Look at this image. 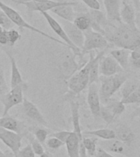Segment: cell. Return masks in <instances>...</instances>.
I'll use <instances>...</instances> for the list:
<instances>
[{"instance_id": "cell-17", "label": "cell", "mask_w": 140, "mask_h": 157, "mask_svg": "<svg viewBox=\"0 0 140 157\" xmlns=\"http://www.w3.org/2000/svg\"><path fill=\"white\" fill-rule=\"evenodd\" d=\"M100 147L107 151L119 155H127L129 147L117 138L103 140L100 142Z\"/></svg>"}, {"instance_id": "cell-26", "label": "cell", "mask_w": 140, "mask_h": 157, "mask_svg": "<svg viewBox=\"0 0 140 157\" xmlns=\"http://www.w3.org/2000/svg\"><path fill=\"white\" fill-rule=\"evenodd\" d=\"M73 23L77 28L84 32L91 29L90 16L88 12H79L76 15Z\"/></svg>"}, {"instance_id": "cell-8", "label": "cell", "mask_w": 140, "mask_h": 157, "mask_svg": "<svg viewBox=\"0 0 140 157\" xmlns=\"http://www.w3.org/2000/svg\"><path fill=\"white\" fill-rule=\"evenodd\" d=\"M17 4L24 5L26 8L27 12L29 13V17H31L32 12H49L53 9L55 7L62 6V5H77L76 2H60V1H42V2H34V1H29V2H17Z\"/></svg>"}, {"instance_id": "cell-33", "label": "cell", "mask_w": 140, "mask_h": 157, "mask_svg": "<svg viewBox=\"0 0 140 157\" xmlns=\"http://www.w3.org/2000/svg\"><path fill=\"white\" fill-rule=\"evenodd\" d=\"M125 105L130 104H140V81L137 88L130 94L127 98L120 100Z\"/></svg>"}, {"instance_id": "cell-43", "label": "cell", "mask_w": 140, "mask_h": 157, "mask_svg": "<svg viewBox=\"0 0 140 157\" xmlns=\"http://www.w3.org/2000/svg\"><path fill=\"white\" fill-rule=\"evenodd\" d=\"M0 44L7 45L8 44V30L3 29V31L0 34Z\"/></svg>"}, {"instance_id": "cell-25", "label": "cell", "mask_w": 140, "mask_h": 157, "mask_svg": "<svg viewBox=\"0 0 140 157\" xmlns=\"http://www.w3.org/2000/svg\"><path fill=\"white\" fill-rule=\"evenodd\" d=\"M105 55V51L98 52L96 53L93 64L91 66L90 71H89V82L88 84L93 83H98L100 78V72H99V66L102 57Z\"/></svg>"}, {"instance_id": "cell-37", "label": "cell", "mask_w": 140, "mask_h": 157, "mask_svg": "<svg viewBox=\"0 0 140 157\" xmlns=\"http://www.w3.org/2000/svg\"><path fill=\"white\" fill-rule=\"evenodd\" d=\"M46 145L49 149L58 150L62 146H64L65 143L63 142H61V140H59L58 138H56V137H50L49 139L46 140Z\"/></svg>"}, {"instance_id": "cell-48", "label": "cell", "mask_w": 140, "mask_h": 157, "mask_svg": "<svg viewBox=\"0 0 140 157\" xmlns=\"http://www.w3.org/2000/svg\"><path fill=\"white\" fill-rule=\"evenodd\" d=\"M0 157H10V156H8L6 153H4V152L2 151V150L0 149Z\"/></svg>"}, {"instance_id": "cell-29", "label": "cell", "mask_w": 140, "mask_h": 157, "mask_svg": "<svg viewBox=\"0 0 140 157\" xmlns=\"http://www.w3.org/2000/svg\"><path fill=\"white\" fill-rule=\"evenodd\" d=\"M106 105L113 113L115 118L120 116L125 110V105L121 101L110 100L106 104Z\"/></svg>"}, {"instance_id": "cell-31", "label": "cell", "mask_w": 140, "mask_h": 157, "mask_svg": "<svg viewBox=\"0 0 140 157\" xmlns=\"http://www.w3.org/2000/svg\"><path fill=\"white\" fill-rule=\"evenodd\" d=\"M25 137H27V139L29 140V144L31 145V147L33 151H34V154L37 155H41L44 152V147H43L41 142H39L36 139V137L33 135V133H31L29 131L27 132Z\"/></svg>"}, {"instance_id": "cell-23", "label": "cell", "mask_w": 140, "mask_h": 157, "mask_svg": "<svg viewBox=\"0 0 140 157\" xmlns=\"http://www.w3.org/2000/svg\"><path fill=\"white\" fill-rule=\"evenodd\" d=\"M130 50L125 48L113 49L110 52V55L117 61L124 71L127 70L130 66Z\"/></svg>"}, {"instance_id": "cell-28", "label": "cell", "mask_w": 140, "mask_h": 157, "mask_svg": "<svg viewBox=\"0 0 140 157\" xmlns=\"http://www.w3.org/2000/svg\"><path fill=\"white\" fill-rule=\"evenodd\" d=\"M98 137H83V145L86 149L87 154L91 157L94 156L97 151V145H98Z\"/></svg>"}, {"instance_id": "cell-11", "label": "cell", "mask_w": 140, "mask_h": 157, "mask_svg": "<svg viewBox=\"0 0 140 157\" xmlns=\"http://www.w3.org/2000/svg\"><path fill=\"white\" fill-rule=\"evenodd\" d=\"M87 102L94 117H100V110L102 102H101L99 88L97 83H93L88 86V95H87Z\"/></svg>"}, {"instance_id": "cell-49", "label": "cell", "mask_w": 140, "mask_h": 157, "mask_svg": "<svg viewBox=\"0 0 140 157\" xmlns=\"http://www.w3.org/2000/svg\"><path fill=\"white\" fill-rule=\"evenodd\" d=\"M39 156H40V157H51V156H50V155H49V153H47V152H45V151H44V153L41 155H39Z\"/></svg>"}, {"instance_id": "cell-40", "label": "cell", "mask_w": 140, "mask_h": 157, "mask_svg": "<svg viewBox=\"0 0 140 157\" xmlns=\"http://www.w3.org/2000/svg\"><path fill=\"white\" fill-rule=\"evenodd\" d=\"M71 132H70V131H59V132H53V133L50 134V137H56V138H58L59 140H61V142H63L65 143L69 136L71 135Z\"/></svg>"}, {"instance_id": "cell-7", "label": "cell", "mask_w": 140, "mask_h": 157, "mask_svg": "<svg viewBox=\"0 0 140 157\" xmlns=\"http://www.w3.org/2000/svg\"><path fill=\"white\" fill-rule=\"evenodd\" d=\"M84 43L82 53L93 51L96 49H103L109 48L111 44L103 34L96 32L92 29L84 32Z\"/></svg>"}, {"instance_id": "cell-18", "label": "cell", "mask_w": 140, "mask_h": 157, "mask_svg": "<svg viewBox=\"0 0 140 157\" xmlns=\"http://www.w3.org/2000/svg\"><path fill=\"white\" fill-rule=\"evenodd\" d=\"M120 19L123 23L132 27L134 29L138 28L136 25V13L134 7L127 2L123 3L120 10Z\"/></svg>"}, {"instance_id": "cell-47", "label": "cell", "mask_w": 140, "mask_h": 157, "mask_svg": "<svg viewBox=\"0 0 140 157\" xmlns=\"http://www.w3.org/2000/svg\"><path fill=\"white\" fill-rule=\"evenodd\" d=\"M13 2L17 3L20 2H29V1H34V2H42V1H49V0H12Z\"/></svg>"}, {"instance_id": "cell-9", "label": "cell", "mask_w": 140, "mask_h": 157, "mask_svg": "<svg viewBox=\"0 0 140 157\" xmlns=\"http://www.w3.org/2000/svg\"><path fill=\"white\" fill-rule=\"evenodd\" d=\"M40 14L45 18V20H46L47 22H48V24L49 25L50 28L53 30L54 33H56V34L61 38V40H62L65 44H67V46H68L69 48L71 49L74 53L76 54V55H80V54L82 53V51H81L80 49L78 48L77 47L75 46V45L72 44V42L70 40L69 37L67 36V34H66V31H65V29H64V28L62 27V25H61L56 19H54L53 17H52L51 15L49 14L48 12H40Z\"/></svg>"}, {"instance_id": "cell-50", "label": "cell", "mask_w": 140, "mask_h": 157, "mask_svg": "<svg viewBox=\"0 0 140 157\" xmlns=\"http://www.w3.org/2000/svg\"><path fill=\"white\" fill-rule=\"evenodd\" d=\"M3 31V28H2V26H0V34H1V33Z\"/></svg>"}, {"instance_id": "cell-21", "label": "cell", "mask_w": 140, "mask_h": 157, "mask_svg": "<svg viewBox=\"0 0 140 157\" xmlns=\"http://www.w3.org/2000/svg\"><path fill=\"white\" fill-rule=\"evenodd\" d=\"M74 6H76V5H62V6H59V7H56L53 9H52L51 12L53 14L61 17V19H63L64 21L73 22L76 15H77V12H76V10L74 9Z\"/></svg>"}, {"instance_id": "cell-15", "label": "cell", "mask_w": 140, "mask_h": 157, "mask_svg": "<svg viewBox=\"0 0 140 157\" xmlns=\"http://www.w3.org/2000/svg\"><path fill=\"white\" fill-rule=\"evenodd\" d=\"M62 27L65 29L67 36L72 42V44L82 51L84 43V33L81 29L75 25L73 22L64 21L62 22Z\"/></svg>"}, {"instance_id": "cell-3", "label": "cell", "mask_w": 140, "mask_h": 157, "mask_svg": "<svg viewBox=\"0 0 140 157\" xmlns=\"http://www.w3.org/2000/svg\"><path fill=\"white\" fill-rule=\"evenodd\" d=\"M96 54L89 52L88 60L84 66L79 70L77 72L74 74L71 78L67 80L69 90L73 93L74 95L80 93L88 86L89 82V71L91 66L93 64V59Z\"/></svg>"}, {"instance_id": "cell-45", "label": "cell", "mask_w": 140, "mask_h": 157, "mask_svg": "<svg viewBox=\"0 0 140 157\" xmlns=\"http://www.w3.org/2000/svg\"><path fill=\"white\" fill-rule=\"evenodd\" d=\"M139 118L140 119V106H138V108H136L133 113L131 114V118Z\"/></svg>"}, {"instance_id": "cell-12", "label": "cell", "mask_w": 140, "mask_h": 157, "mask_svg": "<svg viewBox=\"0 0 140 157\" xmlns=\"http://www.w3.org/2000/svg\"><path fill=\"white\" fill-rule=\"evenodd\" d=\"M22 111L28 119L37 123L38 124L43 125L45 127L49 126L48 122L44 117V115H42L39 108L27 98H24V101L22 102Z\"/></svg>"}, {"instance_id": "cell-13", "label": "cell", "mask_w": 140, "mask_h": 157, "mask_svg": "<svg viewBox=\"0 0 140 157\" xmlns=\"http://www.w3.org/2000/svg\"><path fill=\"white\" fill-rule=\"evenodd\" d=\"M99 72L102 76L108 77V76L115 75L116 74L123 73L124 70L117 61L109 54L108 56L104 55L101 59Z\"/></svg>"}, {"instance_id": "cell-27", "label": "cell", "mask_w": 140, "mask_h": 157, "mask_svg": "<svg viewBox=\"0 0 140 157\" xmlns=\"http://www.w3.org/2000/svg\"><path fill=\"white\" fill-rule=\"evenodd\" d=\"M83 135H89L97 137L103 140H108L115 138V130L110 128H100V129L91 130V131H85L83 132Z\"/></svg>"}, {"instance_id": "cell-1", "label": "cell", "mask_w": 140, "mask_h": 157, "mask_svg": "<svg viewBox=\"0 0 140 157\" xmlns=\"http://www.w3.org/2000/svg\"><path fill=\"white\" fill-rule=\"evenodd\" d=\"M106 39L112 46L118 48H125L130 51H140V30L134 29L125 23L119 26L111 25L106 29Z\"/></svg>"}, {"instance_id": "cell-32", "label": "cell", "mask_w": 140, "mask_h": 157, "mask_svg": "<svg viewBox=\"0 0 140 157\" xmlns=\"http://www.w3.org/2000/svg\"><path fill=\"white\" fill-rule=\"evenodd\" d=\"M138 83L139 82H137V81L128 80V79L125 81V83L123 84L122 90H121V96H122L121 100L127 98L137 88Z\"/></svg>"}, {"instance_id": "cell-14", "label": "cell", "mask_w": 140, "mask_h": 157, "mask_svg": "<svg viewBox=\"0 0 140 157\" xmlns=\"http://www.w3.org/2000/svg\"><path fill=\"white\" fill-rule=\"evenodd\" d=\"M0 128L17 132L23 137L29 132V128H27L24 122L9 115H5L0 118Z\"/></svg>"}, {"instance_id": "cell-19", "label": "cell", "mask_w": 140, "mask_h": 157, "mask_svg": "<svg viewBox=\"0 0 140 157\" xmlns=\"http://www.w3.org/2000/svg\"><path fill=\"white\" fill-rule=\"evenodd\" d=\"M71 120H72V124H73V132H76L77 136L80 138V146L83 144V132L81 129L80 120V104L77 101H71Z\"/></svg>"}, {"instance_id": "cell-24", "label": "cell", "mask_w": 140, "mask_h": 157, "mask_svg": "<svg viewBox=\"0 0 140 157\" xmlns=\"http://www.w3.org/2000/svg\"><path fill=\"white\" fill-rule=\"evenodd\" d=\"M80 138L76 132H71L67 140L65 142L66 151L69 157H80Z\"/></svg>"}, {"instance_id": "cell-39", "label": "cell", "mask_w": 140, "mask_h": 157, "mask_svg": "<svg viewBox=\"0 0 140 157\" xmlns=\"http://www.w3.org/2000/svg\"><path fill=\"white\" fill-rule=\"evenodd\" d=\"M17 157H35V154L32 149L31 145L28 144L26 147L20 150Z\"/></svg>"}, {"instance_id": "cell-35", "label": "cell", "mask_w": 140, "mask_h": 157, "mask_svg": "<svg viewBox=\"0 0 140 157\" xmlns=\"http://www.w3.org/2000/svg\"><path fill=\"white\" fill-rule=\"evenodd\" d=\"M14 25H15L8 17V16L2 9H0V26H2L3 29L9 30L12 29Z\"/></svg>"}, {"instance_id": "cell-16", "label": "cell", "mask_w": 140, "mask_h": 157, "mask_svg": "<svg viewBox=\"0 0 140 157\" xmlns=\"http://www.w3.org/2000/svg\"><path fill=\"white\" fill-rule=\"evenodd\" d=\"M103 2L109 21L111 23L114 21L121 23L122 21L120 19V4L122 2V0H103Z\"/></svg>"}, {"instance_id": "cell-20", "label": "cell", "mask_w": 140, "mask_h": 157, "mask_svg": "<svg viewBox=\"0 0 140 157\" xmlns=\"http://www.w3.org/2000/svg\"><path fill=\"white\" fill-rule=\"evenodd\" d=\"M115 138L124 142L127 147H130L134 141L135 134L129 126L121 124L116 126L115 129Z\"/></svg>"}, {"instance_id": "cell-4", "label": "cell", "mask_w": 140, "mask_h": 157, "mask_svg": "<svg viewBox=\"0 0 140 157\" xmlns=\"http://www.w3.org/2000/svg\"><path fill=\"white\" fill-rule=\"evenodd\" d=\"M0 9H2L3 12L6 13V14L8 16L11 21L13 22V24L15 25H17V27H19L21 29H29V30H31L33 32H35V33H38L39 34H41L43 36H44L45 38H48L49 39H51L52 41L56 42L57 44H61V45H63V46H66L68 48L67 46V44H65L62 40H59V39H56V38H54V37L51 36V35H49V34H46V33H44V31H42L40 29H39L36 27L33 26L32 25L29 24L28 22L25 21V20L22 17V16L20 14L19 12L16 11L14 8H12V7H10L8 5H7L6 3L2 2L0 0Z\"/></svg>"}, {"instance_id": "cell-38", "label": "cell", "mask_w": 140, "mask_h": 157, "mask_svg": "<svg viewBox=\"0 0 140 157\" xmlns=\"http://www.w3.org/2000/svg\"><path fill=\"white\" fill-rule=\"evenodd\" d=\"M21 38V35L19 32L14 29H11L8 30V44L9 46H14L15 44Z\"/></svg>"}, {"instance_id": "cell-44", "label": "cell", "mask_w": 140, "mask_h": 157, "mask_svg": "<svg viewBox=\"0 0 140 157\" xmlns=\"http://www.w3.org/2000/svg\"><path fill=\"white\" fill-rule=\"evenodd\" d=\"M130 66L134 69H140V58L135 59V60L130 59Z\"/></svg>"}, {"instance_id": "cell-52", "label": "cell", "mask_w": 140, "mask_h": 157, "mask_svg": "<svg viewBox=\"0 0 140 157\" xmlns=\"http://www.w3.org/2000/svg\"><path fill=\"white\" fill-rule=\"evenodd\" d=\"M99 1H100V0H99Z\"/></svg>"}, {"instance_id": "cell-6", "label": "cell", "mask_w": 140, "mask_h": 157, "mask_svg": "<svg viewBox=\"0 0 140 157\" xmlns=\"http://www.w3.org/2000/svg\"><path fill=\"white\" fill-rule=\"evenodd\" d=\"M26 88L27 84L26 83H25L21 85H18L15 88H11V90L8 91L6 94H4L0 98V101L3 105L2 116L7 115L8 111L12 107L22 104L25 98L23 96V92L24 90H26Z\"/></svg>"}, {"instance_id": "cell-42", "label": "cell", "mask_w": 140, "mask_h": 157, "mask_svg": "<svg viewBox=\"0 0 140 157\" xmlns=\"http://www.w3.org/2000/svg\"><path fill=\"white\" fill-rule=\"evenodd\" d=\"M93 157H115V156H113L112 155H111L110 153H109L108 151H107L106 150H104L103 148L99 147L97 148L96 154L94 155V156Z\"/></svg>"}, {"instance_id": "cell-46", "label": "cell", "mask_w": 140, "mask_h": 157, "mask_svg": "<svg viewBox=\"0 0 140 157\" xmlns=\"http://www.w3.org/2000/svg\"><path fill=\"white\" fill-rule=\"evenodd\" d=\"M133 3H134V7L135 10L139 11L140 10V0H132Z\"/></svg>"}, {"instance_id": "cell-2", "label": "cell", "mask_w": 140, "mask_h": 157, "mask_svg": "<svg viewBox=\"0 0 140 157\" xmlns=\"http://www.w3.org/2000/svg\"><path fill=\"white\" fill-rule=\"evenodd\" d=\"M99 80L101 82V86L99 88L101 102L103 105L111 100V98L120 89L127 80V76L125 74H116L112 76H100Z\"/></svg>"}, {"instance_id": "cell-10", "label": "cell", "mask_w": 140, "mask_h": 157, "mask_svg": "<svg viewBox=\"0 0 140 157\" xmlns=\"http://www.w3.org/2000/svg\"><path fill=\"white\" fill-rule=\"evenodd\" d=\"M22 137L23 136L17 132L0 128V140L11 150L15 157H17L18 151L21 150Z\"/></svg>"}, {"instance_id": "cell-22", "label": "cell", "mask_w": 140, "mask_h": 157, "mask_svg": "<svg viewBox=\"0 0 140 157\" xmlns=\"http://www.w3.org/2000/svg\"><path fill=\"white\" fill-rule=\"evenodd\" d=\"M5 53L7 54L8 58H9L10 64H11V88H15L18 85H21L23 83H25L23 78H22L21 74L20 72L18 66H17V61L15 60V58L12 56L11 53H9L8 52H6Z\"/></svg>"}, {"instance_id": "cell-51", "label": "cell", "mask_w": 140, "mask_h": 157, "mask_svg": "<svg viewBox=\"0 0 140 157\" xmlns=\"http://www.w3.org/2000/svg\"><path fill=\"white\" fill-rule=\"evenodd\" d=\"M125 2H127V0H122V4L123 3H125Z\"/></svg>"}, {"instance_id": "cell-5", "label": "cell", "mask_w": 140, "mask_h": 157, "mask_svg": "<svg viewBox=\"0 0 140 157\" xmlns=\"http://www.w3.org/2000/svg\"><path fill=\"white\" fill-rule=\"evenodd\" d=\"M77 57L78 55L74 53L72 50L69 48L67 51L61 55L59 63V69L66 80H68L74 74L84 66V64L80 63Z\"/></svg>"}, {"instance_id": "cell-34", "label": "cell", "mask_w": 140, "mask_h": 157, "mask_svg": "<svg viewBox=\"0 0 140 157\" xmlns=\"http://www.w3.org/2000/svg\"><path fill=\"white\" fill-rule=\"evenodd\" d=\"M100 118H102L107 124H111L115 119V115H113V113L107 107V105H103V104H102V105H101Z\"/></svg>"}, {"instance_id": "cell-36", "label": "cell", "mask_w": 140, "mask_h": 157, "mask_svg": "<svg viewBox=\"0 0 140 157\" xmlns=\"http://www.w3.org/2000/svg\"><path fill=\"white\" fill-rule=\"evenodd\" d=\"M8 86H7L6 78H5L4 70L2 66L0 64V98L8 92Z\"/></svg>"}, {"instance_id": "cell-30", "label": "cell", "mask_w": 140, "mask_h": 157, "mask_svg": "<svg viewBox=\"0 0 140 157\" xmlns=\"http://www.w3.org/2000/svg\"><path fill=\"white\" fill-rule=\"evenodd\" d=\"M29 131L31 133H33L34 137H36V139L39 142H41L42 144H44V142H46L47 137L49 134V131L44 128L37 127V126H33L29 128Z\"/></svg>"}, {"instance_id": "cell-41", "label": "cell", "mask_w": 140, "mask_h": 157, "mask_svg": "<svg viewBox=\"0 0 140 157\" xmlns=\"http://www.w3.org/2000/svg\"><path fill=\"white\" fill-rule=\"evenodd\" d=\"M83 2L89 9L93 10H100L101 4L99 0H80Z\"/></svg>"}]
</instances>
